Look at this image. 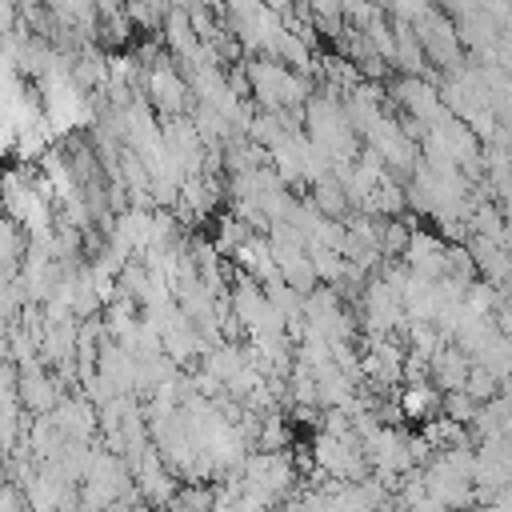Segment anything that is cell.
I'll return each mask as SVG.
<instances>
[{
    "mask_svg": "<svg viewBox=\"0 0 512 512\" xmlns=\"http://www.w3.org/2000/svg\"><path fill=\"white\" fill-rule=\"evenodd\" d=\"M512 504H508V496H496V500H488L484 508H476V512H508Z\"/></svg>",
    "mask_w": 512,
    "mask_h": 512,
    "instance_id": "cell-13",
    "label": "cell"
},
{
    "mask_svg": "<svg viewBox=\"0 0 512 512\" xmlns=\"http://www.w3.org/2000/svg\"><path fill=\"white\" fill-rule=\"evenodd\" d=\"M468 356L452 344H440L432 356H428V384L436 392H460L464 388V376H468Z\"/></svg>",
    "mask_w": 512,
    "mask_h": 512,
    "instance_id": "cell-4",
    "label": "cell"
},
{
    "mask_svg": "<svg viewBox=\"0 0 512 512\" xmlns=\"http://www.w3.org/2000/svg\"><path fill=\"white\" fill-rule=\"evenodd\" d=\"M168 512H212V484H180Z\"/></svg>",
    "mask_w": 512,
    "mask_h": 512,
    "instance_id": "cell-10",
    "label": "cell"
},
{
    "mask_svg": "<svg viewBox=\"0 0 512 512\" xmlns=\"http://www.w3.org/2000/svg\"><path fill=\"white\" fill-rule=\"evenodd\" d=\"M144 92H148V108L156 112V120H164V116H188L196 108V100H192L180 68L168 56H160L152 68H144Z\"/></svg>",
    "mask_w": 512,
    "mask_h": 512,
    "instance_id": "cell-1",
    "label": "cell"
},
{
    "mask_svg": "<svg viewBox=\"0 0 512 512\" xmlns=\"http://www.w3.org/2000/svg\"><path fill=\"white\" fill-rule=\"evenodd\" d=\"M256 452H288L292 448V424L284 420V412H268L260 416V428H256Z\"/></svg>",
    "mask_w": 512,
    "mask_h": 512,
    "instance_id": "cell-7",
    "label": "cell"
},
{
    "mask_svg": "<svg viewBox=\"0 0 512 512\" xmlns=\"http://www.w3.org/2000/svg\"><path fill=\"white\" fill-rule=\"evenodd\" d=\"M248 236H252V232H248L232 212H224V216H216V228H212V240H208V244L216 248V256H224V260H228V256H232Z\"/></svg>",
    "mask_w": 512,
    "mask_h": 512,
    "instance_id": "cell-9",
    "label": "cell"
},
{
    "mask_svg": "<svg viewBox=\"0 0 512 512\" xmlns=\"http://www.w3.org/2000/svg\"><path fill=\"white\" fill-rule=\"evenodd\" d=\"M60 384L52 380V372L44 368V364H32V368H24L20 372V380H16V404H20V412H32V416H48L56 404H60Z\"/></svg>",
    "mask_w": 512,
    "mask_h": 512,
    "instance_id": "cell-2",
    "label": "cell"
},
{
    "mask_svg": "<svg viewBox=\"0 0 512 512\" xmlns=\"http://www.w3.org/2000/svg\"><path fill=\"white\" fill-rule=\"evenodd\" d=\"M308 204H312L324 220H344V216H348V196H344V188H340L332 176L308 188Z\"/></svg>",
    "mask_w": 512,
    "mask_h": 512,
    "instance_id": "cell-6",
    "label": "cell"
},
{
    "mask_svg": "<svg viewBox=\"0 0 512 512\" xmlns=\"http://www.w3.org/2000/svg\"><path fill=\"white\" fill-rule=\"evenodd\" d=\"M396 408L404 416V424H428L432 416H440V392L420 380V384H400L396 388Z\"/></svg>",
    "mask_w": 512,
    "mask_h": 512,
    "instance_id": "cell-5",
    "label": "cell"
},
{
    "mask_svg": "<svg viewBox=\"0 0 512 512\" xmlns=\"http://www.w3.org/2000/svg\"><path fill=\"white\" fill-rule=\"evenodd\" d=\"M24 248H28V236L20 224H12L8 216H0V272L16 276L20 260H24Z\"/></svg>",
    "mask_w": 512,
    "mask_h": 512,
    "instance_id": "cell-8",
    "label": "cell"
},
{
    "mask_svg": "<svg viewBox=\"0 0 512 512\" xmlns=\"http://www.w3.org/2000/svg\"><path fill=\"white\" fill-rule=\"evenodd\" d=\"M476 400H468L464 392H440V416L444 420H452V424H460V428H468L472 424V416H476Z\"/></svg>",
    "mask_w": 512,
    "mask_h": 512,
    "instance_id": "cell-11",
    "label": "cell"
},
{
    "mask_svg": "<svg viewBox=\"0 0 512 512\" xmlns=\"http://www.w3.org/2000/svg\"><path fill=\"white\" fill-rule=\"evenodd\" d=\"M444 252H448V244H444L436 232H428V228H412V236H408V248H404V256H400V264H404L412 276L440 280V276H444Z\"/></svg>",
    "mask_w": 512,
    "mask_h": 512,
    "instance_id": "cell-3",
    "label": "cell"
},
{
    "mask_svg": "<svg viewBox=\"0 0 512 512\" xmlns=\"http://www.w3.org/2000/svg\"><path fill=\"white\" fill-rule=\"evenodd\" d=\"M0 512H28L24 492L16 484H8V480H0Z\"/></svg>",
    "mask_w": 512,
    "mask_h": 512,
    "instance_id": "cell-12",
    "label": "cell"
}]
</instances>
